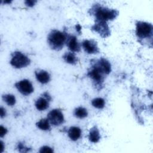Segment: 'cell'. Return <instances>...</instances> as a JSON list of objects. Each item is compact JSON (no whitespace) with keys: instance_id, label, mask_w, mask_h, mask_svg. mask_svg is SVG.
<instances>
[{"instance_id":"obj_13","label":"cell","mask_w":153,"mask_h":153,"mask_svg":"<svg viewBox=\"0 0 153 153\" xmlns=\"http://www.w3.org/2000/svg\"><path fill=\"white\" fill-rule=\"evenodd\" d=\"M68 133V136L71 139V140L73 141H76L81 137V130L78 127L72 126L69 128Z\"/></svg>"},{"instance_id":"obj_26","label":"cell","mask_w":153,"mask_h":153,"mask_svg":"<svg viewBox=\"0 0 153 153\" xmlns=\"http://www.w3.org/2000/svg\"><path fill=\"white\" fill-rule=\"evenodd\" d=\"M4 145L2 141H0V153L2 152L4 150Z\"/></svg>"},{"instance_id":"obj_14","label":"cell","mask_w":153,"mask_h":153,"mask_svg":"<svg viewBox=\"0 0 153 153\" xmlns=\"http://www.w3.org/2000/svg\"><path fill=\"white\" fill-rule=\"evenodd\" d=\"M50 100L42 96L38 98L35 103L36 108L39 111H44L49 107Z\"/></svg>"},{"instance_id":"obj_23","label":"cell","mask_w":153,"mask_h":153,"mask_svg":"<svg viewBox=\"0 0 153 153\" xmlns=\"http://www.w3.org/2000/svg\"><path fill=\"white\" fill-rule=\"evenodd\" d=\"M36 1L35 0H26L25 1V4L27 7H32L36 3Z\"/></svg>"},{"instance_id":"obj_12","label":"cell","mask_w":153,"mask_h":153,"mask_svg":"<svg viewBox=\"0 0 153 153\" xmlns=\"http://www.w3.org/2000/svg\"><path fill=\"white\" fill-rule=\"evenodd\" d=\"M35 75L37 81L41 84H47L50 80V75L46 71L42 69L36 70L35 71Z\"/></svg>"},{"instance_id":"obj_20","label":"cell","mask_w":153,"mask_h":153,"mask_svg":"<svg viewBox=\"0 0 153 153\" xmlns=\"http://www.w3.org/2000/svg\"><path fill=\"white\" fill-rule=\"evenodd\" d=\"M105 100L101 97L94 98L91 101V105L93 106L97 109H103L105 106Z\"/></svg>"},{"instance_id":"obj_11","label":"cell","mask_w":153,"mask_h":153,"mask_svg":"<svg viewBox=\"0 0 153 153\" xmlns=\"http://www.w3.org/2000/svg\"><path fill=\"white\" fill-rule=\"evenodd\" d=\"M66 44L71 52H78L80 51L81 47L76 36L68 35Z\"/></svg>"},{"instance_id":"obj_8","label":"cell","mask_w":153,"mask_h":153,"mask_svg":"<svg viewBox=\"0 0 153 153\" xmlns=\"http://www.w3.org/2000/svg\"><path fill=\"white\" fill-rule=\"evenodd\" d=\"M91 29L98 33L102 38L108 37L111 34V30L106 22L96 20L95 23L91 27Z\"/></svg>"},{"instance_id":"obj_21","label":"cell","mask_w":153,"mask_h":153,"mask_svg":"<svg viewBox=\"0 0 153 153\" xmlns=\"http://www.w3.org/2000/svg\"><path fill=\"white\" fill-rule=\"evenodd\" d=\"M17 148L19 152H27L30 151V149L27 148L25 145V144L22 142H19L17 145Z\"/></svg>"},{"instance_id":"obj_2","label":"cell","mask_w":153,"mask_h":153,"mask_svg":"<svg viewBox=\"0 0 153 153\" xmlns=\"http://www.w3.org/2000/svg\"><path fill=\"white\" fill-rule=\"evenodd\" d=\"M68 35L57 30H52L47 36V42L49 47L56 51H59L63 48L66 44Z\"/></svg>"},{"instance_id":"obj_7","label":"cell","mask_w":153,"mask_h":153,"mask_svg":"<svg viewBox=\"0 0 153 153\" xmlns=\"http://www.w3.org/2000/svg\"><path fill=\"white\" fill-rule=\"evenodd\" d=\"M15 87L17 90L23 95L27 96L32 93L34 91L33 85L28 79H24L15 84Z\"/></svg>"},{"instance_id":"obj_9","label":"cell","mask_w":153,"mask_h":153,"mask_svg":"<svg viewBox=\"0 0 153 153\" xmlns=\"http://www.w3.org/2000/svg\"><path fill=\"white\" fill-rule=\"evenodd\" d=\"M82 47L88 54H96L99 52L97 42L94 39H85L82 42Z\"/></svg>"},{"instance_id":"obj_15","label":"cell","mask_w":153,"mask_h":153,"mask_svg":"<svg viewBox=\"0 0 153 153\" xmlns=\"http://www.w3.org/2000/svg\"><path fill=\"white\" fill-rule=\"evenodd\" d=\"M100 139V133L97 126H94L92 127L90 131L88 134V139L92 143H97L99 141Z\"/></svg>"},{"instance_id":"obj_27","label":"cell","mask_w":153,"mask_h":153,"mask_svg":"<svg viewBox=\"0 0 153 153\" xmlns=\"http://www.w3.org/2000/svg\"><path fill=\"white\" fill-rule=\"evenodd\" d=\"M76 30L79 33H80V32H81V26L79 25H76Z\"/></svg>"},{"instance_id":"obj_19","label":"cell","mask_w":153,"mask_h":153,"mask_svg":"<svg viewBox=\"0 0 153 153\" xmlns=\"http://www.w3.org/2000/svg\"><path fill=\"white\" fill-rule=\"evenodd\" d=\"M2 100L8 105L10 106H12L15 105L16 102V99L15 96L13 94H4L2 96Z\"/></svg>"},{"instance_id":"obj_24","label":"cell","mask_w":153,"mask_h":153,"mask_svg":"<svg viewBox=\"0 0 153 153\" xmlns=\"http://www.w3.org/2000/svg\"><path fill=\"white\" fill-rule=\"evenodd\" d=\"M7 129L2 126H0V137H3L7 133Z\"/></svg>"},{"instance_id":"obj_28","label":"cell","mask_w":153,"mask_h":153,"mask_svg":"<svg viewBox=\"0 0 153 153\" xmlns=\"http://www.w3.org/2000/svg\"><path fill=\"white\" fill-rule=\"evenodd\" d=\"M11 2V1H4V3H10Z\"/></svg>"},{"instance_id":"obj_16","label":"cell","mask_w":153,"mask_h":153,"mask_svg":"<svg viewBox=\"0 0 153 153\" xmlns=\"http://www.w3.org/2000/svg\"><path fill=\"white\" fill-rule=\"evenodd\" d=\"M65 62L71 65H75L78 62V59L72 52H66L63 56Z\"/></svg>"},{"instance_id":"obj_4","label":"cell","mask_w":153,"mask_h":153,"mask_svg":"<svg viewBox=\"0 0 153 153\" xmlns=\"http://www.w3.org/2000/svg\"><path fill=\"white\" fill-rule=\"evenodd\" d=\"M30 63V60L27 56L20 51H14L11 54L10 64L17 69H21L27 66Z\"/></svg>"},{"instance_id":"obj_25","label":"cell","mask_w":153,"mask_h":153,"mask_svg":"<svg viewBox=\"0 0 153 153\" xmlns=\"http://www.w3.org/2000/svg\"><path fill=\"white\" fill-rule=\"evenodd\" d=\"M6 115V110L3 107L0 108V117L1 118H4Z\"/></svg>"},{"instance_id":"obj_22","label":"cell","mask_w":153,"mask_h":153,"mask_svg":"<svg viewBox=\"0 0 153 153\" xmlns=\"http://www.w3.org/2000/svg\"><path fill=\"white\" fill-rule=\"evenodd\" d=\"M39 152L41 153H53L54 152V151L50 146H43L40 148Z\"/></svg>"},{"instance_id":"obj_1","label":"cell","mask_w":153,"mask_h":153,"mask_svg":"<svg viewBox=\"0 0 153 153\" xmlns=\"http://www.w3.org/2000/svg\"><path fill=\"white\" fill-rule=\"evenodd\" d=\"M90 12L91 15L94 16L96 20L103 22L113 20L119 14V12L117 10L109 8L99 4L93 5L90 9Z\"/></svg>"},{"instance_id":"obj_18","label":"cell","mask_w":153,"mask_h":153,"mask_svg":"<svg viewBox=\"0 0 153 153\" xmlns=\"http://www.w3.org/2000/svg\"><path fill=\"white\" fill-rule=\"evenodd\" d=\"M48 118H42L36 123V127L42 130H50V124Z\"/></svg>"},{"instance_id":"obj_6","label":"cell","mask_w":153,"mask_h":153,"mask_svg":"<svg viewBox=\"0 0 153 153\" xmlns=\"http://www.w3.org/2000/svg\"><path fill=\"white\" fill-rule=\"evenodd\" d=\"M47 118L50 123L54 126H58L64 122V116L59 109H54L47 114Z\"/></svg>"},{"instance_id":"obj_3","label":"cell","mask_w":153,"mask_h":153,"mask_svg":"<svg viewBox=\"0 0 153 153\" xmlns=\"http://www.w3.org/2000/svg\"><path fill=\"white\" fill-rule=\"evenodd\" d=\"M153 33V26L150 23L137 21L136 23V34L140 39H152Z\"/></svg>"},{"instance_id":"obj_5","label":"cell","mask_w":153,"mask_h":153,"mask_svg":"<svg viewBox=\"0 0 153 153\" xmlns=\"http://www.w3.org/2000/svg\"><path fill=\"white\" fill-rule=\"evenodd\" d=\"M87 75L93 80L96 85L102 86L105 74L97 66L93 63L90 69L88 71Z\"/></svg>"},{"instance_id":"obj_10","label":"cell","mask_w":153,"mask_h":153,"mask_svg":"<svg viewBox=\"0 0 153 153\" xmlns=\"http://www.w3.org/2000/svg\"><path fill=\"white\" fill-rule=\"evenodd\" d=\"M97 66L105 75H108L111 71V65L110 62L105 58H100L93 63Z\"/></svg>"},{"instance_id":"obj_17","label":"cell","mask_w":153,"mask_h":153,"mask_svg":"<svg viewBox=\"0 0 153 153\" xmlns=\"http://www.w3.org/2000/svg\"><path fill=\"white\" fill-rule=\"evenodd\" d=\"M74 115L75 117L78 118L82 119L87 117L88 111L87 109H85V108L82 106H79L75 109L74 112Z\"/></svg>"}]
</instances>
